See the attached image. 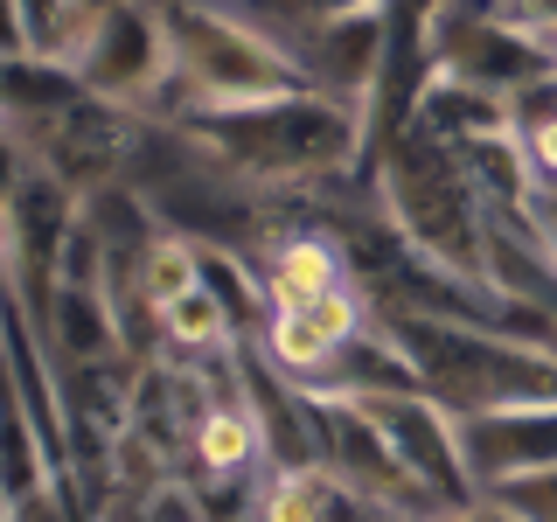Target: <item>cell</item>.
<instances>
[{
    "instance_id": "obj_1",
    "label": "cell",
    "mask_w": 557,
    "mask_h": 522,
    "mask_svg": "<svg viewBox=\"0 0 557 522\" xmlns=\"http://www.w3.org/2000/svg\"><path fill=\"white\" fill-rule=\"evenodd\" d=\"M376 321L405 348L418 390L440 397L453 418L557 405V341L544 335H509L474 313H376Z\"/></svg>"
},
{
    "instance_id": "obj_2",
    "label": "cell",
    "mask_w": 557,
    "mask_h": 522,
    "mask_svg": "<svg viewBox=\"0 0 557 522\" xmlns=\"http://www.w3.org/2000/svg\"><path fill=\"white\" fill-rule=\"evenodd\" d=\"M460 425V460L467 481L481 495L509 487L536 467H557V405H530V411H481V418H453Z\"/></svg>"
},
{
    "instance_id": "obj_3",
    "label": "cell",
    "mask_w": 557,
    "mask_h": 522,
    "mask_svg": "<svg viewBox=\"0 0 557 522\" xmlns=\"http://www.w3.org/2000/svg\"><path fill=\"white\" fill-rule=\"evenodd\" d=\"M258 286H265V307H307L321 293L348 286V258L335 231H286L265 244L258 258Z\"/></svg>"
},
{
    "instance_id": "obj_4",
    "label": "cell",
    "mask_w": 557,
    "mask_h": 522,
    "mask_svg": "<svg viewBox=\"0 0 557 522\" xmlns=\"http://www.w3.org/2000/svg\"><path fill=\"white\" fill-rule=\"evenodd\" d=\"M188 452H196V467L209 481H237L251 474L258 460H265V432H258V418L244 397H231V405H209L196 418V432H188Z\"/></svg>"
},
{
    "instance_id": "obj_5",
    "label": "cell",
    "mask_w": 557,
    "mask_h": 522,
    "mask_svg": "<svg viewBox=\"0 0 557 522\" xmlns=\"http://www.w3.org/2000/svg\"><path fill=\"white\" fill-rule=\"evenodd\" d=\"M153 327L168 335V348H182V356H209V348H237L244 335V321H237V307L223 300L209 278H196L188 293H174L168 307H153Z\"/></svg>"
},
{
    "instance_id": "obj_6",
    "label": "cell",
    "mask_w": 557,
    "mask_h": 522,
    "mask_svg": "<svg viewBox=\"0 0 557 522\" xmlns=\"http://www.w3.org/2000/svg\"><path fill=\"white\" fill-rule=\"evenodd\" d=\"M202 278V244L182 237V231H153L147 258H139V300L147 307H168L174 293H188Z\"/></svg>"
},
{
    "instance_id": "obj_7",
    "label": "cell",
    "mask_w": 557,
    "mask_h": 522,
    "mask_svg": "<svg viewBox=\"0 0 557 522\" xmlns=\"http://www.w3.org/2000/svg\"><path fill=\"white\" fill-rule=\"evenodd\" d=\"M258 522H327V467H272L258 487Z\"/></svg>"
},
{
    "instance_id": "obj_8",
    "label": "cell",
    "mask_w": 557,
    "mask_h": 522,
    "mask_svg": "<svg viewBox=\"0 0 557 522\" xmlns=\"http://www.w3.org/2000/svg\"><path fill=\"white\" fill-rule=\"evenodd\" d=\"M516 139L530 153L536 182H557V77L516 98Z\"/></svg>"
},
{
    "instance_id": "obj_9",
    "label": "cell",
    "mask_w": 557,
    "mask_h": 522,
    "mask_svg": "<svg viewBox=\"0 0 557 522\" xmlns=\"http://www.w3.org/2000/svg\"><path fill=\"white\" fill-rule=\"evenodd\" d=\"M502 501L522 515V522H557V467H536V474H522L509 487H495Z\"/></svg>"
},
{
    "instance_id": "obj_10",
    "label": "cell",
    "mask_w": 557,
    "mask_h": 522,
    "mask_svg": "<svg viewBox=\"0 0 557 522\" xmlns=\"http://www.w3.org/2000/svg\"><path fill=\"white\" fill-rule=\"evenodd\" d=\"M487 14H495L502 28H516V35L557 42V0H487Z\"/></svg>"
},
{
    "instance_id": "obj_11",
    "label": "cell",
    "mask_w": 557,
    "mask_h": 522,
    "mask_svg": "<svg viewBox=\"0 0 557 522\" xmlns=\"http://www.w3.org/2000/svg\"><path fill=\"white\" fill-rule=\"evenodd\" d=\"M550 77H557V42H550Z\"/></svg>"
}]
</instances>
